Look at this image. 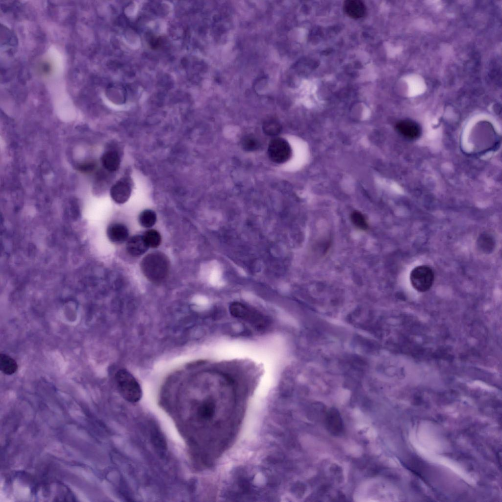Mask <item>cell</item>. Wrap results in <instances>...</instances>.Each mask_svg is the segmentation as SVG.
I'll use <instances>...</instances> for the list:
<instances>
[{"instance_id": "obj_5", "label": "cell", "mask_w": 502, "mask_h": 502, "mask_svg": "<svg viewBox=\"0 0 502 502\" xmlns=\"http://www.w3.org/2000/svg\"><path fill=\"white\" fill-rule=\"evenodd\" d=\"M131 193V184L129 181L125 178L118 180L110 189L112 199L119 204L126 202L129 198Z\"/></svg>"}, {"instance_id": "obj_12", "label": "cell", "mask_w": 502, "mask_h": 502, "mask_svg": "<svg viewBox=\"0 0 502 502\" xmlns=\"http://www.w3.org/2000/svg\"><path fill=\"white\" fill-rule=\"evenodd\" d=\"M101 162L106 170L114 172L118 170L120 166V158L117 152L110 151L102 155Z\"/></svg>"}, {"instance_id": "obj_10", "label": "cell", "mask_w": 502, "mask_h": 502, "mask_svg": "<svg viewBox=\"0 0 502 502\" xmlns=\"http://www.w3.org/2000/svg\"><path fill=\"white\" fill-rule=\"evenodd\" d=\"M230 311L231 314L236 317L248 320L251 322L254 321L255 323H257V321H258L261 323V319L257 318L259 316L256 313L251 311L246 305L241 303L234 302L232 303L230 306Z\"/></svg>"}, {"instance_id": "obj_19", "label": "cell", "mask_w": 502, "mask_h": 502, "mask_svg": "<svg viewBox=\"0 0 502 502\" xmlns=\"http://www.w3.org/2000/svg\"><path fill=\"white\" fill-rule=\"evenodd\" d=\"M241 145L245 151H253L259 147V142L254 136L247 135L242 139Z\"/></svg>"}, {"instance_id": "obj_7", "label": "cell", "mask_w": 502, "mask_h": 502, "mask_svg": "<svg viewBox=\"0 0 502 502\" xmlns=\"http://www.w3.org/2000/svg\"><path fill=\"white\" fill-rule=\"evenodd\" d=\"M396 128L398 132L405 138L414 140L418 138L421 132V129L418 124L411 120H402L396 124Z\"/></svg>"}, {"instance_id": "obj_3", "label": "cell", "mask_w": 502, "mask_h": 502, "mask_svg": "<svg viewBox=\"0 0 502 502\" xmlns=\"http://www.w3.org/2000/svg\"><path fill=\"white\" fill-rule=\"evenodd\" d=\"M434 280V274L428 266L423 265L413 268L410 274V281L416 291L424 292L432 286Z\"/></svg>"}, {"instance_id": "obj_4", "label": "cell", "mask_w": 502, "mask_h": 502, "mask_svg": "<svg viewBox=\"0 0 502 502\" xmlns=\"http://www.w3.org/2000/svg\"><path fill=\"white\" fill-rule=\"evenodd\" d=\"M268 153L270 159L276 163H282L287 161L291 155V149L289 143L284 139L277 137L269 143Z\"/></svg>"}, {"instance_id": "obj_13", "label": "cell", "mask_w": 502, "mask_h": 502, "mask_svg": "<svg viewBox=\"0 0 502 502\" xmlns=\"http://www.w3.org/2000/svg\"><path fill=\"white\" fill-rule=\"evenodd\" d=\"M18 369L16 361L11 357L5 353L0 355V370L4 374L11 375Z\"/></svg>"}, {"instance_id": "obj_15", "label": "cell", "mask_w": 502, "mask_h": 502, "mask_svg": "<svg viewBox=\"0 0 502 502\" xmlns=\"http://www.w3.org/2000/svg\"><path fill=\"white\" fill-rule=\"evenodd\" d=\"M143 237L149 248H157L161 242V237L159 232L155 229H151L146 231Z\"/></svg>"}, {"instance_id": "obj_9", "label": "cell", "mask_w": 502, "mask_h": 502, "mask_svg": "<svg viewBox=\"0 0 502 502\" xmlns=\"http://www.w3.org/2000/svg\"><path fill=\"white\" fill-rule=\"evenodd\" d=\"M343 9L348 16L353 19L362 18L366 13L365 4L359 0H346L343 4Z\"/></svg>"}, {"instance_id": "obj_18", "label": "cell", "mask_w": 502, "mask_h": 502, "mask_svg": "<svg viewBox=\"0 0 502 502\" xmlns=\"http://www.w3.org/2000/svg\"><path fill=\"white\" fill-rule=\"evenodd\" d=\"M351 219L353 225L358 228L365 230L368 228V226L366 220L360 212H353L351 215Z\"/></svg>"}, {"instance_id": "obj_2", "label": "cell", "mask_w": 502, "mask_h": 502, "mask_svg": "<svg viewBox=\"0 0 502 502\" xmlns=\"http://www.w3.org/2000/svg\"><path fill=\"white\" fill-rule=\"evenodd\" d=\"M115 380L124 399L133 403L140 401L142 396V389L130 372L125 369L119 370L115 375Z\"/></svg>"}, {"instance_id": "obj_1", "label": "cell", "mask_w": 502, "mask_h": 502, "mask_svg": "<svg viewBox=\"0 0 502 502\" xmlns=\"http://www.w3.org/2000/svg\"><path fill=\"white\" fill-rule=\"evenodd\" d=\"M170 262L161 252H151L145 256L141 262V269L146 277L154 283H159L166 278Z\"/></svg>"}, {"instance_id": "obj_6", "label": "cell", "mask_w": 502, "mask_h": 502, "mask_svg": "<svg viewBox=\"0 0 502 502\" xmlns=\"http://www.w3.org/2000/svg\"><path fill=\"white\" fill-rule=\"evenodd\" d=\"M149 247L146 243L143 235H135L130 237L126 244V250L132 256L138 257L144 254Z\"/></svg>"}, {"instance_id": "obj_8", "label": "cell", "mask_w": 502, "mask_h": 502, "mask_svg": "<svg viewBox=\"0 0 502 502\" xmlns=\"http://www.w3.org/2000/svg\"><path fill=\"white\" fill-rule=\"evenodd\" d=\"M107 235L111 242L121 244L127 239L129 232L127 227L124 224L116 223L108 226Z\"/></svg>"}, {"instance_id": "obj_14", "label": "cell", "mask_w": 502, "mask_h": 502, "mask_svg": "<svg viewBox=\"0 0 502 502\" xmlns=\"http://www.w3.org/2000/svg\"><path fill=\"white\" fill-rule=\"evenodd\" d=\"M138 221L140 225L143 227L146 228L151 227L156 223V213L152 210H144L140 214Z\"/></svg>"}, {"instance_id": "obj_16", "label": "cell", "mask_w": 502, "mask_h": 502, "mask_svg": "<svg viewBox=\"0 0 502 502\" xmlns=\"http://www.w3.org/2000/svg\"><path fill=\"white\" fill-rule=\"evenodd\" d=\"M477 244L481 251L485 253L490 252L494 247L493 239L487 234H482L480 235Z\"/></svg>"}, {"instance_id": "obj_11", "label": "cell", "mask_w": 502, "mask_h": 502, "mask_svg": "<svg viewBox=\"0 0 502 502\" xmlns=\"http://www.w3.org/2000/svg\"><path fill=\"white\" fill-rule=\"evenodd\" d=\"M216 406V400L214 396L204 400L198 408L199 418L203 420L211 419L215 414Z\"/></svg>"}, {"instance_id": "obj_17", "label": "cell", "mask_w": 502, "mask_h": 502, "mask_svg": "<svg viewBox=\"0 0 502 502\" xmlns=\"http://www.w3.org/2000/svg\"><path fill=\"white\" fill-rule=\"evenodd\" d=\"M262 127L264 133L269 136L276 135L281 130V125L278 122L272 119L266 121Z\"/></svg>"}, {"instance_id": "obj_20", "label": "cell", "mask_w": 502, "mask_h": 502, "mask_svg": "<svg viewBox=\"0 0 502 502\" xmlns=\"http://www.w3.org/2000/svg\"><path fill=\"white\" fill-rule=\"evenodd\" d=\"M96 164L94 161H87L79 165L78 170L83 173H89L93 172L96 168Z\"/></svg>"}]
</instances>
